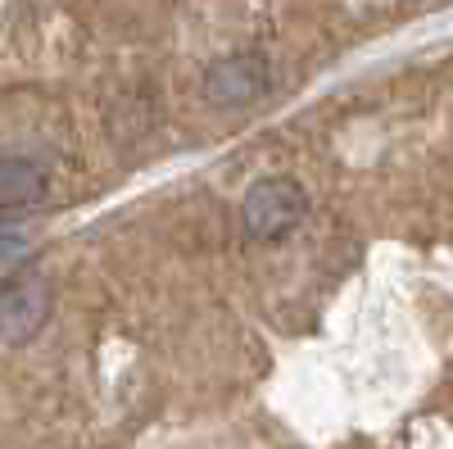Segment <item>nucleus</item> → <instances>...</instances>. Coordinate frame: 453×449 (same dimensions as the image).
<instances>
[{
	"label": "nucleus",
	"mask_w": 453,
	"mask_h": 449,
	"mask_svg": "<svg viewBox=\"0 0 453 449\" xmlns=\"http://www.w3.org/2000/svg\"><path fill=\"white\" fill-rule=\"evenodd\" d=\"M46 318H50V282L36 268L19 273L10 286H0V350L32 341Z\"/></svg>",
	"instance_id": "obj_2"
},
{
	"label": "nucleus",
	"mask_w": 453,
	"mask_h": 449,
	"mask_svg": "<svg viewBox=\"0 0 453 449\" xmlns=\"http://www.w3.org/2000/svg\"><path fill=\"white\" fill-rule=\"evenodd\" d=\"M268 59L245 50V55H226L204 73V100L213 109H245L268 91Z\"/></svg>",
	"instance_id": "obj_3"
},
{
	"label": "nucleus",
	"mask_w": 453,
	"mask_h": 449,
	"mask_svg": "<svg viewBox=\"0 0 453 449\" xmlns=\"http://www.w3.org/2000/svg\"><path fill=\"white\" fill-rule=\"evenodd\" d=\"M304 213H309V196L295 177H263L241 200L245 232L254 241H281L286 232H295L304 222Z\"/></svg>",
	"instance_id": "obj_1"
},
{
	"label": "nucleus",
	"mask_w": 453,
	"mask_h": 449,
	"mask_svg": "<svg viewBox=\"0 0 453 449\" xmlns=\"http://www.w3.org/2000/svg\"><path fill=\"white\" fill-rule=\"evenodd\" d=\"M46 168L27 155H0V213H23L46 200Z\"/></svg>",
	"instance_id": "obj_4"
}]
</instances>
